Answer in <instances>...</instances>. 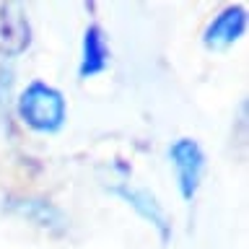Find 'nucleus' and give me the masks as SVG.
Returning <instances> with one entry per match:
<instances>
[{
	"mask_svg": "<svg viewBox=\"0 0 249 249\" xmlns=\"http://www.w3.org/2000/svg\"><path fill=\"white\" fill-rule=\"evenodd\" d=\"M3 42L13 52H21L29 44V23L21 13H13V5L3 8Z\"/></svg>",
	"mask_w": 249,
	"mask_h": 249,
	"instance_id": "423d86ee",
	"label": "nucleus"
},
{
	"mask_svg": "<svg viewBox=\"0 0 249 249\" xmlns=\"http://www.w3.org/2000/svg\"><path fill=\"white\" fill-rule=\"evenodd\" d=\"M120 197H124L130 202L132 208L138 210L140 215L145 218V221H151L156 229L161 231V236L166 239L169 236V221H166V213H163V208L156 202V197L148 190H132V187H117L114 190Z\"/></svg>",
	"mask_w": 249,
	"mask_h": 249,
	"instance_id": "20e7f679",
	"label": "nucleus"
},
{
	"mask_svg": "<svg viewBox=\"0 0 249 249\" xmlns=\"http://www.w3.org/2000/svg\"><path fill=\"white\" fill-rule=\"evenodd\" d=\"M109 62V47L104 39V31L99 26H89L83 36V62H81V75H96L107 68Z\"/></svg>",
	"mask_w": 249,
	"mask_h": 249,
	"instance_id": "39448f33",
	"label": "nucleus"
},
{
	"mask_svg": "<svg viewBox=\"0 0 249 249\" xmlns=\"http://www.w3.org/2000/svg\"><path fill=\"white\" fill-rule=\"evenodd\" d=\"M171 163L177 169V179H179V190L187 200L195 197L202 179V169H205V156H202L200 145L190 138H179L174 145L169 148Z\"/></svg>",
	"mask_w": 249,
	"mask_h": 249,
	"instance_id": "f03ea898",
	"label": "nucleus"
},
{
	"mask_svg": "<svg viewBox=\"0 0 249 249\" xmlns=\"http://www.w3.org/2000/svg\"><path fill=\"white\" fill-rule=\"evenodd\" d=\"M21 120L39 132H54L65 122V99L57 89L42 81H34L23 89L18 99Z\"/></svg>",
	"mask_w": 249,
	"mask_h": 249,
	"instance_id": "f257e3e1",
	"label": "nucleus"
},
{
	"mask_svg": "<svg viewBox=\"0 0 249 249\" xmlns=\"http://www.w3.org/2000/svg\"><path fill=\"white\" fill-rule=\"evenodd\" d=\"M247 29V8L244 5H229L213 18V23L205 29V47L210 50H223L231 42L244 34Z\"/></svg>",
	"mask_w": 249,
	"mask_h": 249,
	"instance_id": "7ed1b4c3",
	"label": "nucleus"
}]
</instances>
